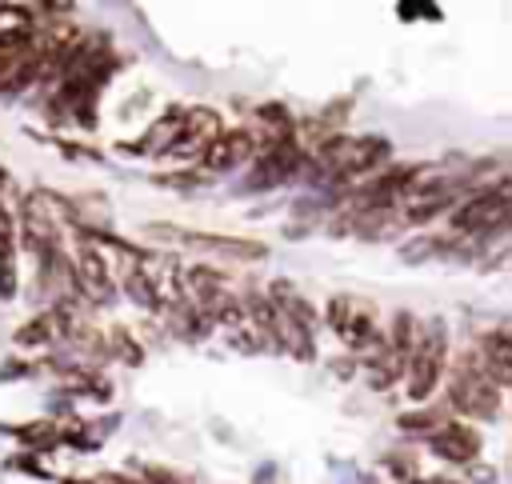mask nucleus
Here are the masks:
<instances>
[{
  "mask_svg": "<svg viewBox=\"0 0 512 484\" xmlns=\"http://www.w3.org/2000/svg\"><path fill=\"white\" fill-rule=\"evenodd\" d=\"M216 136H220V116L212 108H192V112H184L180 136H176V144L168 152L172 156H204Z\"/></svg>",
  "mask_w": 512,
  "mask_h": 484,
  "instance_id": "nucleus-6",
  "label": "nucleus"
},
{
  "mask_svg": "<svg viewBox=\"0 0 512 484\" xmlns=\"http://www.w3.org/2000/svg\"><path fill=\"white\" fill-rule=\"evenodd\" d=\"M444 372V332L432 324L424 336H416V348L408 352V392L412 400H424Z\"/></svg>",
  "mask_w": 512,
  "mask_h": 484,
  "instance_id": "nucleus-3",
  "label": "nucleus"
},
{
  "mask_svg": "<svg viewBox=\"0 0 512 484\" xmlns=\"http://www.w3.org/2000/svg\"><path fill=\"white\" fill-rule=\"evenodd\" d=\"M300 164H304L300 144H296V140H280V144L264 148V156L256 160V168H252V176H248V188H276V184H284L288 176H296Z\"/></svg>",
  "mask_w": 512,
  "mask_h": 484,
  "instance_id": "nucleus-5",
  "label": "nucleus"
},
{
  "mask_svg": "<svg viewBox=\"0 0 512 484\" xmlns=\"http://www.w3.org/2000/svg\"><path fill=\"white\" fill-rule=\"evenodd\" d=\"M112 344H116V352H120V356H128L132 364L140 360V348H136V344L124 336V328H112Z\"/></svg>",
  "mask_w": 512,
  "mask_h": 484,
  "instance_id": "nucleus-13",
  "label": "nucleus"
},
{
  "mask_svg": "<svg viewBox=\"0 0 512 484\" xmlns=\"http://www.w3.org/2000/svg\"><path fill=\"white\" fill-rule=\"evenodd\" d=\"M180 124H184V112H168V116H164V120L144 136V140H148V148H164V152H168V148L176 144V136H180Z\"/></svg>",
  "mask_w": 512,
  "mask_h": 484,
  "instance_id": "nucleus-11",
  "label": "nucleus"
},
{
  "mask_svg": "<svg viewBox=\"0 0 512 484\" xmlns=\"http://www.w3.org/2000/svg\"><path fill=\"white\" fill-rule=\"evenodd\" d=\"M432 452L452 460V464H472L480 452V436H476V428H468L460 420H444L432 436Z\"/></svg>",
  "mask_w": 512,
  "mask_h": 484,
  "instance_id": "nucleus-8",
  "label": "nucleus"
},
{
  "mask_svg": "<svg viewBox=\"0 0 512 484\" xmlns=\"http://www.w3.org/2000/svg\"><path fill=\"white\" fill-rule=\"evenodd\" d=\"M76 292H84L88 300H96V304H108L112 300V272H108V260L100 256V248L96 244H84L80 248V260H76Z\"/></svg>",
  "mask_w": 512,
  "mask_h": 484,
  "instance_id": "nucleus-7",
  "label": "nucleus"
},
{
  "mask_svg": "<svg viewBox=\"0 0 512 484\" xmlns=\"http://www.w3.org/2000/svg\"><path fill=\"white\" fill-rule=\"evenodd\" d=\"M452 404L460 408V412H468V416H496V408H500V388L472 364V360H460L456 364V380H452Z\"/></svg>",
  "mask_w": 512,
  "mask_h": 484,
  "instance_id": "nucleus-2",
  "label": "nucleus"
},
{
  "mask_svg": "<svg viewBox=\"0 0 512 484\" xmlns=\"http://www.w3.org/2000/svg\"><path fill=\"white\" fill-rule=\"evenodd\" d=\"M496 388H504L512 380V344H508V332L496 328L480 340V364H476Z\"/></svg>",
  "mask_w": 512,
  "mask_h": 484,
  "instance_id": "nucleus-10",
  "label": "nucleus"
},
{
  "mask_svg": "<svg viewBox=\"0 0 512 484\" xmlns=\"http://www.w3.org/2000/svg\"><path fill=\"white\" fill-rule=\"evenodd\" d=\"M52 336H56V320H52V316H36V320L20 324L16 344H48Z\"/></svg>",
  "mask_w": 512,
  "mask_h": 484,
  "instance_id": "nucleus-12",
  "label": "nucleus"
},
{
  "mask_svg": "<svg viewBox=\"0 0 512 484\" xmlns=\"http://www.w3.org/2000/svg\"><path fill=\"white\" fill-rule=\"evenodd\" d=\"M380 160H388V140L380 136H328L316 148V164L332 176H360L372 172Z\"/></svg>",
  "mask_w": 512,
  "mask_h": 484,
  "instance_id": "nucleus-1",
  "label": "nucleus"
},
{
  "mask_svg": "<svg viewBox=\"0 0 512 484\" xmlns=\"http://www.w3.org/2000/svg\"><path fill=\"white\" fill-rule=\"evenodd\" d=\"M252 148H256L252 132H244V128L220 132V136L208 144V152H204V168H208V172H228V168L244 164V160L252 156Z\"/></svg>",
  "mask_w": 512,
  "mask_h": 484,
  "instance_id": "nucleus-9",
  "label": "nucleus"
},
{
  "mask_svg": "<svg viewBox=\"0 0 512 484\" xmlns=\"http://www.w3.org/2000/svg\"><path fill=\"white\" fill-rule=\"evenodd\" d=\"M504 220H508V192H504V184L492 188V192H480V196L464 200L452 212V228L456 232H476V236L504 228Z\"/></svg>",
  "mask_w": 512,
  "mask_h": 484,
  "instance_id": "nucleus-4",
  "label": "nucleus"
}]
</instances>
